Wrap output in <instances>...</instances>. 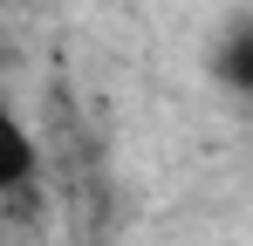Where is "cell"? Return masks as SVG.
<instances>
[{"label": "cell", "mask_w": 253, "mask_h": 246, "mask_svg": "<svg viewBox=\"0 0 253 246\" xmlns=\"http://www.w3.org/2000/svg\"><path fill=\"white\" fill-rule=\"evenodd\" d=\"M212 76H219V89H233V96L253 103V14L233 21V28L219 35V48H212Z\"/></svg>", "instance_id": "cell-2"}, {"label": "cell", "mask_w": 253, "mask_h": 246, "mask_svg": "<svg viewBox=\"0 0 253 246\" xmlns=\"http://www.w3.org/2000/svg\"><path fill=\"white\" fill-rule=\"evenodd\" d=\"M0 212L7 219H35L42 212V151L28 137V123L0 103Z\"/></svg>", "instance_id": "cell-1"}]
</instances>
